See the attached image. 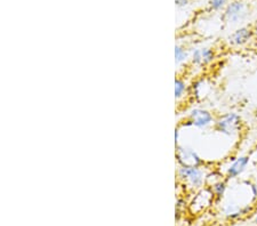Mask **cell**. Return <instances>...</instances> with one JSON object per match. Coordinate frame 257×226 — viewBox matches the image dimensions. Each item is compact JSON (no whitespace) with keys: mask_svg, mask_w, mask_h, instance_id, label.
Segmentation results:
<instances>
[{"mask_svg":"<svg viewBox=\"0 0 257 226\" xmlns=\"http://www.w3.org/2000/svg\"><path fill=\"white\" fill-rule=\"evenodd\" d=\"M226 2L227 0H209V5L214 11H218L225 6Z\"/></svg>","mask_w":257,"mask_h":226,"instance_id":"12","label":"cell"},{"mask_svg":"<svg viewBox=\"0 0 257 226\" xmlns=\"http://www.w3.org/2000/svg\"><path fill=\"white\" fill-rule=\"evenodd\" d=\"M178 161L182 163V166H189V167H199L201 163L200 158L198 154L191 149H183L180 147L177 152Z\"/></svg>","mask_w":257,"mask_h":226,"instance_id":"4","label":"cell"},{"mask_svg":"<svg viewBox=\"0 0 257 226\" xmlns=\"http://www.w3.org/2000/svg\"><path fill=\"white\" fill-rule=\"evenodd\" d=\"M255 223L257 224V212H256V215H255Z\"/></svg>","mask_w":257,"mask_h":226,"instance_id":"15","label":"cell"},{"mask_svg":"<svg viewBox=\"0 0 257 226\" xmlns=\"http://www.w3.org/2000/svg\"><path fill=\"white\" fill-rule=\"evenodd\" d=\"M244 15V5L242 2H232L225 10V18L229 22L235 23L241 20Z\"/></svg>","mask_w":257,"mask_h":226,"instance_id":"6","label":"cell"},{"mask_svg":"<svg viewBox=\"0 0 257 226\" xmlns=\"http://www.w3.org/2000/svg\"><path fill=\"white\" fill-rule=\"evenodd\" d=\"M252 36H254V31H252L250 28L248 27L240 28L231 35L230 44L237 47L243 46V45H246L248 41L252 38Z\"/></svg>","mask_w":257,"mask_h":226,"instance_id":"5","label":"cell"},{"mask_svg":"<svg viewBox=\"0 0 257 226\" xmlns=\"http://www.w3.org/2000/svg\"><path fill=\"white\" fill-rule=\"evenodd\" d=\"M188 3H189V0H176V5L181 6V7L188 5Z\"/></svg>","mask_w":257,"mask_h":226,"instance_id":"13","label":"cell"},{"mask_svg":"<svg viewBox=\"0 0 257 226\" xmlns=\"http://www.w3.org/2000/svg\"><path fill=\"white\" fill-rule=\"evenodd\" d=\"M252 192H254V196L257 199V183L252 185Z\"/></svg>","mask_w":257,"mask_h":226,"instance_id":"14","label":"cell"},{"mask_svg":"<svg viewBox=\"0 0 257 226\" xmlns=\"http://www.w3.org/2000/svg\"><path fill=\"white\" fill-rule=\"evenodd\" d=\"M178 176L184 179L192 188H199L204 184V172L199 167L182 166L178 170Z\"/></svg>","mask_w":257,"mask_h":226,"instance_id":"2","label":"cell"},{"mask_svg":"<svg viewBox=\"0 0 257 226\" xmlns=\"http://www.w3.org/2000/svg\"><path fill=\"white\" fill-rule=\"evenodd\" d=\"M226 190V185L224 182H222V180H219V182L215 183L213 185V193H214V196L216 199H221L223 194H224V192Z\"/></svg>","mask_w":257,"mask_h":226,"instance_id":"9","label":"cell"},{"mask_svg":"<svg viewBox=\"0 0 257 226\" xmlns=\"http://www.w3.org/2000/svg\"><path fill=\"white\" fill-rule=\"evenodd\" d=\"M248 163H249V157H247V155L238 158L233 163L231 164L229 169H227L226 176L229 178L238 177L239 175H241L242 172L246 170Z\"/></svg>","mask_w":257,"mask_h":226,"instance_id":"8","label":"cell"},{"mask_svg":"<svg viewBox=\"0 0 257 226\" xmlns=\"http://www.w3.org/2000/svg\"><path fill=\"white\" fill-rule=\"evenodd\" d=\"M186 59V51L185 49L180 46V45H177L175 47V61H176V64H180Z\"/></svg>","mask_w":257,"mask_h":226,"instance_id":"11","label":"cell"},{"mask_svg":"<svg viewBox=\"0 0 257 226\" xmlns=\"http://www.w3.org/2000/svg\"><path fill=\"white\" fill-rule=\"evenodd\" d=\"M190 121L192 122L193 126L198 127V128H205V127L209 126L213 122V116H211L209 111L196 109L190 114Z\"/></svg>","mask_w":257,"mask_h":226,"instance_id":"3","label":"cell"},{"mask_svg":"<svg viewBox=\"0 0 257 226\" xmlns=\"http://www.w3.org/2000/svg\"><path fill=\"white\" fill-rule=\"evenodd\" d=\"M215 53L210 48H201L194 51L192 55V62L196 65H207L213 62Z\"/></svg>","mask_w":257,"mask_h":226,"instance_id":"7","label":"cell"},{"mask_svg":"<svg viewBox=\"0 0 257 226\" xmlns=\"http://www.w3.org/2000/svg\"><path fill=\"white\" fill-rule=\"evenodd\" d=\"M185 89H186L185 82L182 79H177L175 81V97L180 98L183 96V94L185 93Z\"/></svg>","mask_w":257,"mask_h":226,"instance_id":"10","label":"cell"},{"mask_svg":"<svg viewBox=\"0 0 257 226\" xmlns=\"http://www.w3.org/2000/svg\"><path fill=\"white\" fill-rule=\"evenodd\" d=\"M241 128V119L237 113H226L215 123V129L225 135H234Z\"/></svg>","mask_w":257,"mask_h":226,"instance_id":"1","label":"cell"}]
</instances>
